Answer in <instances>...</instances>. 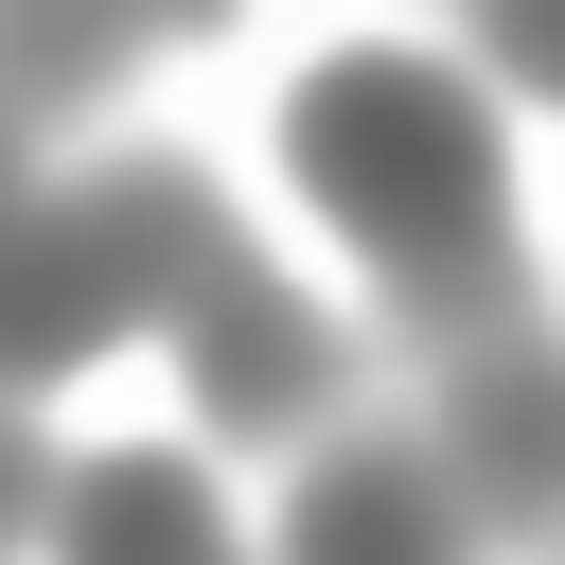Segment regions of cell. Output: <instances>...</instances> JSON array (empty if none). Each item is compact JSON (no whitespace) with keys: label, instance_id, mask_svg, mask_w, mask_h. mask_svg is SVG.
<instances>
[{"label":"cell","instance_id":"2","mask_svg":"<svg viewBox=\"0 0 565 565\" xmlns=\"http://www.w3.org/2000/svg\"><path fill=\"white\" fill-rule=\"evenodd\" d=\"M230 265H247V247H230L212 177H177V159H124V177H88V194H53V212L0 194V388L106 353L124 318H194Z\"/></svg>","mask_w":565,"mask_h":565},{"label":"cell","instance_id":"6","mask_svg":"<svg viewBox=\"0 0 565 565\" xmlns=\"http://www.w3.org/2000/svg\"><path fill=\"white\" fill-rule=\"evenodd\" d=\"M441 459L477 477L494 530H530V512H547V371H530V353H477V371L441 388Z\"/></svg>","mask_w":565,"mask_h":565},{"label":"cell","instance_id":"1","mask_svg":"<svg viewBox=\"0 0 565 565\" xmlns=\"http://www.w3.org/2000/svg\"><path fill=\"white\" fill-rule=\"evenodd\" d=\"M282 159H300V194L388 265L406 335L512 353V318H530V265H512V141H494V106H477L459 71H424V53H335V71H300Z\"/></svg>","mask_w":565,"mask_h":565},{"label":"cell","instance_id":"9","mask_svg":"<svg viewBox=\"0 0 565 565\" xmlns=\"http://www.w3.org/2000/svg\"><path fill=\"white\" fill-rule=\"evenodd\" d=\"M0 141H18V124H0Z\"/></svg>","mask_w":565,"mask_h":565},{"label":"cell","instance_id":"8","mask_svg":"<svg viewBox=\"0 0 565 565\" xmlns=\"http://www.w3.org/2000/svg\"><path fill=\"white\" fill-rule=\"evenodd\" d=\"M35 512H53V459H35L18 424H0V530H35Z\"/></svg>","mask_w":565,"mask_h":565},{"label":"cell","instance_id":"3","mask_svg":"<svg viewBox=\"0 0 565 565\" xmlns=\"http://www.w3.org/2000/svg\"><path fill=\"white\" fill-rule=\"evenodd\" d=\"M282 565H459V477L424 441H335L282 494Z\"/></svg>","mask_w":565,"mask_h":565},{"label":"cell","instance_id":"5","mask_svg":"<svg viewBox=\"0 0 565 565\" xmlns=\"http://www.w3.org/2000/svg\"><path fill=\"white\" fill-rule=\"evenodd\" d=\"M53 512H71V565H230V530H212V477H194V459H88Z\"/></svg>","mask_w":565,"mask_h":565},{"label":"cell","instance_id":"7","mask_svg":"<svg viewBox=\"0 0 565 565\" xmlns=\"http://www.w3.org/2000/svg\"><path fill=\"white\" fill-rule=\"evenodd\" d=\"M106 35H0V88H88Z\"/></svg>","mask_w":565,"mask_h":565},{"label":"cell","instance_id":"4","mask_svg":"<svg viewBox=\"0 0 565 565\" xmlns=\"http://www.w3.org/2000/svg\"><path fill=\"white\" fill-rule=\"evenodd\" d=\"M318 388H335V335H318L265 265H230V282L194 300V406H212V424H300Z\"/></svg>","mask_w":565,"mask_h":565}]
</instances>
